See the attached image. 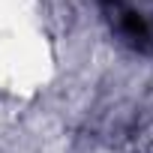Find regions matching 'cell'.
Segmentation results:
<instances>
[{"label": "cell", "mask_w": 153, "mask_h": 153, "mask_svg": "<svg viewBox=\"0 0 153 153\" xmlns=\"http://www.w3.org/2000/svg\"><path fill=\"white\" fill-rule=\"evenodd\" d=\"M96 3L120 45H126L138 54L153 51V24L132 0H96Z\"/></svg>", "instance_id": "6da1fadb"}]
</instances>
